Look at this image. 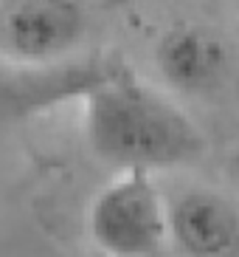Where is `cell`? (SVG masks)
I'll return each instance as SVG.
<instances>
[{
  "mask_svg": "<svg viewBox=\"0 0 239 257\" xmlns=\"http://www.w3.org/2000/svg\"><path fill=\"white\" fill-rule=\"evenodd\" d=\"M84 136L121 173L183 167L202 153V133L172 99L121 71L84 99Z\"/></svg>",
  "mask_w": 239,
  "mask_h": 257,
  "instance_id": "cell-1",
  "label": "cell"
},
{
  "mask_svg": "<svg viewBox=\"0 0 239 257\" xmlns=\"http://www.w3.org/2000/svg\"><path fill=\"white\" fill-rule=\"evenodd\" d=\"M88 232L107 257H158L169 240V209L146 173H121L96 195Z\"/></svg>",
  "mask_w": 239,
  "mask_h": 257,
  "instance_id": "cell-2",
  "label": "cell"
},
{
  "mask_svg": "<svg viewBox=\"0 0 239 257\" xmlns=\"http://www.w3.org/2000/svg\"><path fill=\"white\" fill-rule=\"evenodd\" d=\"M121 65L102 57L65 60L56 65H14L0 60V127L60 107L90 93L121 74Z\"/></svg>",
  "mask_w": 239,
  "mask_h": 257,
  "instance_id": "cell-3",
  "label": "cell"
},
{
  "mask_svg": "<svg viewBox=\"0 0 239 257\" xmlns=\"http://www.w3.org/2000/svg\"><path fill=\"white\" fill-rule=\"evenodd\" d=\"M88 31V15L68 0H22L0 9V57L14 65H56Z\"/></svg>",
  "mask_w": 239,
  "mask_h": 257,
  "instance_id": "cell-4",
  "label": "cell"
},
{
  "mask_svg": "<svg viewBox=\"0 0 239 257\" xmlns=\"http://www.w3.org/2000/svg\"><path fill=\"white\" fill-rule=\"evenodd\" d=\"M155 62L172 88L206 91L222 79L228 68V46L208 26L178 23L160 34L155 46Z\"/></svg>",
  "mask_w": 239,
  "mask_h": 257,
  "instance_id": "cell-5",
  "label": "cell"
},
{
  "mask_svg": "<svg viewBox=\"0 0 239 257\" xmlns=\"http://www.w3.org/2000/svg\"><path fill=\"white\" fill-rule=\"evenodd\" d=\"M169 237L188 257H231L239 249V212L217 192L192 189L169 209Z\"/></svg>",
  "mask_w": 239,
  "mask_h": 257,
  "instance_id": "cell-6",
  "label": "cell"
}]
</instances>
